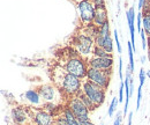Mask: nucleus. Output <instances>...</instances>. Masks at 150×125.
Instances as JSON below:
<instances>
[{"label": "nucleus", "mask_w": 150, "mask_h": 125, "mask_svg": "<svg viewBox=\"0 0 150 125\" xmlns=\"http://www.w3.org/2000/svg\"><path fill=\"white\" fill-rule=\"evenodd\" d=\"M82 34L88 36V37H90V38H93L95 41V38L98 36V28L96 26H94V24H89L87 27H83Z\"/></svg>", "instance_id": "15"}, {"label": "nucleus", "mask_w": 150, "mask_h": 125, "mask_svg": "<svg viewBox=\"0 0 150 125\" xmlns=\"http://www.w3.org/2000/svg\"><path fill=\"white\" fill-rule=\"evenodd\" d=\"M73 1H75L76 4H79V2H81V1H83V0H73Z\"/></svg>", "instance_id": "36"}, {"label": "nucleus", "mask_w": 150, "mask_h": 125, "mask_svg": "<svg viewBox=\"0 0 150 125\" xmlns=\"http://www.w3.org/2000/svg\"><path fill=\"white\" fill-rule=\"evenodd\" d=\"M119 78L122 80L124 76H122V59L119 58Z\"/></svg>", "instance_id": "30"}, {"label": "nucleus", "mask_w": 150, "mask_h": 125, "mask_svg": "<svg viewBox=\"0 0 150 125\" xmlns=\"http://www.w3.org/2000/svg\"><path fill=\"white\" fill-rule=\"evenodd\" d=\"M37 90L44 102L56 103L57 100L61 99V96H62V91L59 89L56 85H43Z\"/></svg>", "instance_id": "9"}, {"label": "nucleus", "mask_w": 150, "mask_h": 125, "mask_svg": "<svg viewBox=\"0 0 150 125\" xmlns=\"http://www.w3.org/2000/svg\"><path fill=\"white\" fill-rule=\"evenodd\" d=\"M106 22H109L106 8H98V9H96L93 24L96 26L97 28H99V27H102V26H103L104 23H106Z\"/></svg>", "instance_id": "14"}, {"label": "nucleus", "mask_w": 150, "mask_h": 125, "mask_svg": "<svg viewBox=\"0 0 150 125\" xmlns=\"http://www.w3.org/2000/svg\"><path fill=\"white\" fill-rule=\"evenodd\" d=\"M88 66L93 67L96 70H102V71H108L113 67V58L112 56L109 57H93L88 59Z\"/></svg>", "instance_id": "11"}, {"label": "nucleus", "mask_w": 150, "mask_h": 125, "mask_svg": "<svg viewBox=\"0 0 150 125\" xmlns=\"http://www.w3.org/2000/svg\"><path fill=\"white\" fill-rule=\"evenodd\" d=\"M142 29L146 31L147 35L150 36V13H144L143 14V18H142Z\"/></svg>", "instance_id": "17"}, {"label": "nucleus", "mask_w": 150, "mask_h": 125, "mask_svg": "<svg viewBox=\"0 0 150 125\" xmlns=\"http://www.w3.org/2000/svg\"><path fill=\"white\" fill-rule=\"evenodd\" d=\"M52 79H53L54 85L62 91V94L69 97L76 96L81 91L82 80H80V78L65 71V69H62L61 66H58L54 69Z\"/></svg>", "instance_id": "1"}, {"label": "nucleus", "mask_w": 150, "mask_h": 125, "mask_svg": "<svg viewBox=\"0 0 150 125\" xmlns=\"http://www.w3.org/2000/svg\"><path fill=\"white\" fill-rule=\"evenodd\" d=\"M111 75H112V69L108 70V71H102V70H96V69L88 66L86 78L95 85H97V86H99L104 89H108V87L110 85Z\"/></svg>", "instance_id": "5"}, {"label": "nucleus", "mask_w": 150, "mask_h": 125, "mask_svg": "<svg viewBox=\"0 0 150 125\" xmlns=\"http://www.w3.org/2000/svg\"><path fill=\"white\" fill-rule=\"evenodd\" d=\"M124 90H125V84L122 81L121 85H120V88H119V99H118L119 100V103L124 101Z\"/></svg>", "instance_id": "28"}, {"label": "nucleus", "mask_w": 150, "mask_h": 125, "mask_svg": "<svg viewBox=\"0 0 150 125\" xmlns=\"http://www.w3.org/2000/svg\"><path fill=\"white\" fill-rule=\"evenodd\" d=\"M121 121H122V114H121V112H118V114H117V117H115V119H114L113 125H121Z\"/></svg>", "instance_id": "29"}, {"label": "nucleus", "mask_w": 150, "mask_h": 125, "mask_svg": "<svg viewBox=\"0 0 150 125\" xmlns=\"http://www.w3.org/2000/svg\"><path fill=\"white\" fill-rule=\"evenodd\" d=\"M35 125H52L54 123V116L42 108L28 107Z\"/></svg>", "instance_id": "8"}, {"label": "nucleus", "mask_w": 150, "mask_h": 125, "mask_svg": "<svg viewBox=\"0 0 150 125\" xmlns=\"http://www.w3.org/2000/svg\"><path fill=\"white\" fill-rule=\"evenodd\" d=\"M147 76H149V78H150V71L147 72Z\"/></svg>", "instance_id": "37"}, {"label": "nucleus", "mask_w": 150, "mask_h": 125, "mask_svg": "<svg viewBox=\"0 0 150 125\" xmlns=\"http://www.w3.org/2000/svg\"><path fill=\"white\" fill-rule=\"evenodd\" d=\"M132 121H133V112H129L128 114V123H127V125H132Z\"/></svg>", "instance_id": "32"}, {"label": "nucleus", "mask_w": 150, "mask_h": 125, "mask_svg": "<svg viewBox=\"0 0 150 125\" xmlns=\"http://www.w3.org/2000/svg\"><path fill=\"white\" fill-rule=\"evenodd\" d=\"M67 107L69 108L73 114L75 115V117L77 118L79 122H87L90 121L89 119V110L87 109V107L84 106V103L81 101V99L76 95V96H72V99H69Z\"/></svg>", "instance_id": "7"}, {"label": "nucleus", "mask_w": 150, "mask_h": 125, "mask_svg": "<svg viewBox=\"0 0 150 125\" xmlns=\"http://www.w3.org/2000/svg\"><path fill=\"white\" fill-rule=\"evenodd\" d=\"M81 91L87 95L97 107H99L105 101V89L93 84L87 78L82 79V88Z\"/></svg>", "instance_id": "3"}, {"label": "nucleus", "mask_w": 150, "mask_h": 125, "mask_svg": "<svg viewBox=\"0 0 150 125\" xmlns=\"http://www.w3.org/2000/svg\"><path fill=\"white\" fill-rule=\"evenodd\" d=\"M91 1L95 5L96 9H98V8H106L105 7V0H91Z\"/></svg>", "instance_id": "25"}, {"label": "nucleus", "mask_w": 150, "mask_h": 125, "mask_svg": "<svg viewBox=\"0 0 150 125\" xmlns=\"http://www.w3.org/2000/svg\"><path fill=\"white\" fill-rule=\"evenodd\" d=\"M93 56L94 57H109V56H112V54H110L108 51H105L104 49L95 45L94 51H93Z\"/></svg>", "instance_id": "18"}, {"label": "nucleus", "mask_w": 150, "mask_h": 125, "mask_svg": "<svg viewBox=\"0 0 150 125\" xmlns=\"http://www.w3.org/2000/svg\"><path fill=\"white\" fill-rule=\"evenodd\" d=\"M52 125H58V124H57V123H53V124H52Z\"/></svg>", "instance_id": "40"}, {"label": "nucleus", "mask_w": 150, "mask_h": 125, "mask_svg": "<svg viewBox=\"0 0 150 125\" xmlns=\"http://www.w3.org/2000/svg\"><path fill=\"white\" fill-rule=\"evenodd\" d=\"M61 67L65 69V71H67L68 73L73 74L80 79H84L87 76L88 63H86V60L77 52L73 54H67V58L65 59V64Z\"/></svg>", "instance_id": "2"}, {"label": "nucleus", "mask_w": 150, "mask_h": 125, "mask_svg": "<svg viewBox=\"0 0 150 125\" xmlns=\"http://www.w3.org/2000/svg\"><path fill=\"white\" fill-rule=\"evenodd\" d=\"M148 48H149L150 50V36H148Z\"/></svg>", "instance_id": "35"}, {"label": "nucleus", "mask_w": 150, "mask_h": 125, "mask_svg": "<svg viewBox=\"0 0 150 125\" xmlns=\"http://www.w3.org/2000/svg\"><path fill=\"white\" fill-rule=\"evenodd\" d=\"M118 103H119V100H117V97H113L112 101H111V104H110V107H109V110H108V115H109L110 117L113 116L115 109L118 107Z\"/></svg>", "instance_id": "21"}, {"label": "nucleus", "mask_w": 150, "mask_h": 125, "mask_svg": "<svg viewBox=\"0 0 150 125\" xmlns=\"http://www.w3.org/2000/svg\"><path fill=\"white\" fill-rule=\"evenodd\" d=\"M146 2H147V0H139V9H140V11H141V9H143V7H144Z\"/></svg>", "instance_id": "31"}, {"label": "nucleus", "mask_w": 150, "mask_h": 125, "mask_svg": "<svg viewBox=\"0 0 150 125\" xmlns=\"http://www.w3.org/2000/svg\"><path fill=\"white\" fill-rule=\"evenodd\" d=\"M147 2H148V4H150V0H147Z\"/></svg>", "instance_id": "39"}, {"label": "nucleus", "mask_w": 150, "mask_h": 125, "mask_svg": "<svg viewBox=\"0 0 150 125\" xmlns=\"http://www.w3.org/2000/svg\"><path fill=\"white\" fill-rule=\"evenodd\" d=\"M95 45L99 46L102 49H104L105 51H108L110 54L113 52V41L111 36H100L98 35L95 38Z\"/></svg>", "instance_id": "12"}, {"label": "nucleus", "mask_w": 150, "mask_h": 125, "mask_svg": "<svg viewBox=\"0 0 150 125\" xmlns=\"http://www.w3.org/2000/svg\"><path fill=\"white\" fill-rule=\"evenodd\" d=\"M141 99H142V86H139V89H137V99H136V110H139V108H140Z\"/></svg>", "instance_id": "23"}, {"label": "nucleus", "mask_w": 150, "mask_h": 125, "mask_svg": "<svg viewBox=\"0 0 150 125\" xmlns=\"http://www.w3.org/2000/svg\"><path fill=\"white\" fill-rule=\"evenodd\" d=\"M148 58H149V61H150V50L148 51Z\"/></svg>", "instance_id": "38"}, {"label": "nucleus", "mask_w": 150, "mask_h": 125, "mask_svg": "<svg viewBox=\"0 0 150 125\" xmlns=\"http://www.w3.org/2000/svg\"><path fill=\"white\" fill-rule=\"evenodd\" d=\"M77 96L81 99V101L84 103V106L87 107V109H88L89 111H94L96 108H98L96 104H95L94 102H93V101H91V100H90V99H89L87 95H84L82 91H80V93L77 94Z\"/></svg>", "instance_id": "16"}, {"label": "nucleus", "mask_w": 150, "mask_h": 125, "mask_svg": "<svg viewBox=\"0 0 150 125\" xmlns=\"http://www.w3.org/2000/svg\"><path fill=\"white\" fill-rule=\"evenodd\" d=\"M80 125H95V124L91 123L90 121H87V122H80Z\"/></svg>", "instance_id": "33"}, {"label": "nucleus", "mask_w": 150, "mask_h": 125, "mask_svg": "<svg viewBox=\"0 0 150 125\" xmlns=\"http://www.w3.org/2000/svg\"><path fill=\"white\" fill-rule=\"evenodd\" d=\"M113 35H114V39H115V43H117V49H118V52H119V54H121V52H122V49H121V45H120V42H119V35H118L117 29L113 31Z\"/></svg>", "instance_id": "24"}, {"label": "nucleus", "mask_w": 150, "mask_h": 125, "mask_svg": "<svg viewBox=\"0 0 150 125\" xmlns=\"http://www.w3.org/2000/svg\"><path fill=\"white\" fill-rule=\"evenodd\" d=\"M24 97H25V100L30 103V104H33V106H35V107H43V104L44 103H42V101H43V99H42V96L39 95V93H38V90H35V89H29L27 90L25 93H24V95H23ZM44 102V101H43Z\"/></svg>", "instance_id": "13"}, {"label": "nucleus", "mask_w": 150, "mask_h": 125, "mask_svg": "<svg viewBox=\"0 0 150 125\" xmlns=\"http://www.w3.org/2000/svg\"><path fill=\"white\" fill-rule=\"evenodd\" d=\"M98 35L100 36H109L110 35V24L109 22L104 23L102 27L98 28Z\"/></svg>", "instance_id": "20"}, {"label": "nucleus", "mask_w": 150, "mask_h": 125, "mask_svg": "<svg viewBox=\"0 0 150 125\" xmlns=\"http://www.w3.org/2000/svg\"><path fill=\"white\" fill-rule=\"evenodd\" d=\"M142 18H143V14H142V12H140V13L137 14V16H136V22H137V30H139V33L142 30Z\"/></svg>", "instance_id": "26"}, {"label": "nucleus", "mask_w": 150, "mask_h": 125, "mask_svg": "<svg viewBox=\"0 0 150 125\" xmlns=\"http://www.w3.org/2000/svg\"><path fill=\"white\" fill-rule=\"evenodd\" d=\"M73 46H74L75 51L84 59L89 57L90 54H93L95 41L83 34H77L73 37Z\"/></svg>", "instance_id": "4"}, {"label": "nucleus", "mask_w": 150, "mask_h": 125, "mask_svg": "<svg viewBox=\"0 0 150 125\" xmlns=\"http://www.w3.org/2000/svg\"><path fill=\"white\" fill-rule=\"evenodd\" d=\"M140 35H141V38H142V49L144 50V49H147V46H148V38H147V34H146V31L142 29L141 31H140Z\"/></svg>", "instance_id": "22"}, {"label": "nucleus", "mask_w": 150, "mask_h": 125, "mask_svg": "<svg viewBox=\"0 0 150 125\" xmlns=\"http://www.w3.org/2000/svg\"><path fill=\"white\" fill-rule=\"evenodd\" d=\"M127 46H128V56H129V66H131V71H132V73H133L134 70H135V67H134V57H133L134 49H133V45H132L131 42H128Z\"/></svg>", "instance_id": "19"}, {"label": "nucleus", "mask_w": 150, "mask_h": 125, "mask_svg": "<svg viewBox=\"0 0 150 125\" xmlns=\"http://www.w3.org/2000/svg\"><path fill=\"white\" fill-rule=\"evenodd\" d=\"M77 11L80 15V21L83 27L93 24L96 13V7L91 0H83L77 4Z\"/></svg>", "instance_id": "6"}, {"label": "nucleus", "mask_w": 150, "mask_h": 125, "mask_svg": "<svg viewBox=\"0 0 150 125\" xmlns=\"http://www.w3.org/2000/svg\"><path fill=\"white\" fill-rule=\"evenodd\" d=\"M141 60H142V61H141V63H142V64H143V63H144V61H146V57H144V56H142V57H141Z\"/></svg>", "instance_id": "34"}, {"label": "nucleus", "mask_w": 150, "mask_h": 125, "mask_svg": "<svg viewBox=\"0 0 150 125\" xmlns=\"http://www.w3.org/2000/svg\"><path fill=\"white\" fill-rule=\"evenodd\" d=\"M12 119L16 125H35L28 107H14L12 109Z\"/></svg>", "instance_id": "10"}, {"label": "nucleus", "mask_w": 150, "mask_h": 125, "mask_svg": "<svg viewBox=\"0 0 150 125\" xmlns=\"http://www.w3.org/2000/svg\"><path fill=\"white\" fill-rule=\"evenodd\" d=\"M139 78H140V86H143V84H144V81H146V78H147V74L144 73V70H143V69L140 70Z\"/></svg>", "instance_id": "27"}]
</instances>
